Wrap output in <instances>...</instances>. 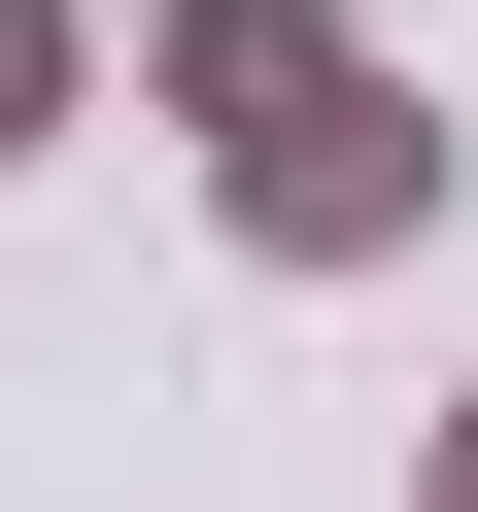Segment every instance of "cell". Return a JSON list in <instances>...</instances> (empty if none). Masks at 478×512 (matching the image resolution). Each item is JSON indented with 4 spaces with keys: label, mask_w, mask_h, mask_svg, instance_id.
Wrapping results in <instances>:
<instances>
[{
    "label": "cell",
    "mask_w": 478,
    "mask_h": 512,
    "mask_svg": "<svg viewBox=\"0 0 478 512\" xmlns=\"http://www.w3.org/2000/svg\"><path fill=\"white\" fill-rule=\"evenodd\" d=\"M137 103L205 137L239 274H410V239H444V103L342 35V0H171V35H137Z\"/></svg>",
    "instance_id": "1"
},
{
    "label": "cell",
    "mask_w": 478,
    "mask_h": 512,
    "mask_svg": "<svg viewBox=\"0 0 478 512\" xmlns=\"http://www.w3.org/2000/svg\"><path fill=\"white\" fill-rule=\"evenodd\" d=\"M69 69H103V35H69V0H0V171H35V137H69Z\"/></svg>",
    "instance_id": "2"
},
{
    "label": "cell",
    "mask_w": 478,
    "mask_h": 512,
    "mask_svg": "<svg viewBox=\"0 0 478 512\" xmlns=\"http://www.w3.org/2000/svg\"><path fill=\"white\" fill-rule=\"evenodd\" d=\"M410 478H444V512H478V410H444V444H410Z\"/></svg>",
    "instance_id": "3"
}]
</instances>
